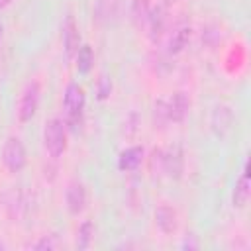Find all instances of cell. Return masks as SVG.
<instances>
[{
    "instance_id": "d4e9b609",
    "label": "cell",
    "mask_w": 251,
    "mask_h": 251,
    "mask_svg": "<svg viewBox=\"0 0 251 251\" xmlns=\"http://www.w3.org/2000/svg\"><path fill=\"white\" fill-rule=\"evenodd\" d=\"M175 2H178V0H165V4H175Z\"/></svg>"
},
{
    "instance_id": "52a82bcc",
    "label": "cell",
    "mask_w": 251,
    "mask_h": 251,
    "mask_svg": "<svg viewBox=\"0 0 251 251\" xmlns=\"http://www.w3.org/2000/svg\"><path fill=\"white\" fill-rule=\"evenodd\" d=\"M65 202H67V210L73 216H78L84 210V206H86V188L80 180H71L67 184Z\"/></svg>"
},
{
    "instance_id": "7c38bea8",
    "label": "cell",
    "mask_w": 251,
    "mask_h": 251,
    "mask_svg": "<svg viewBox=\"0 0 251 251\" xmlns=\"http://www.w3.org/2000/svg\"><path fill=\"white\" fill-rule=\"evenodd\" d=\"M143 161V147L139 145H133V147H127L120 153L118 157V169L120 171H133L141 165Z\"/></svg>"
},
{
    "instance_id": "9a60e30c",
    "label": "cell",
    "mask_w": 251,
    "mask_h": 251,
    "mask_svg": "<svg viewBox=\"0 0 251 251\" xmlns=\"http://www.w3.org/2000/svg\"><path fill=\"white\" fill-rule=\"evenodd\" d=\"M188 41H190V27L188 25H178L169 37V53L178 55L180 51H184Z\"/></svg>"
},
{
    "instance_id": "7402d4cb",
    "label": "cell",
    "mask_w": 251,
    "mask_h": 251,
    "mask_svg": "<svg viewBox=\"0 0 251 251\" xmlns=\"http://www.w3.org/2000/svg\"><path fill=\"white\" fill-rule=\"evenodd\" d=\"M55 247H57V237H55V235H43V237L33 245V249H41V251H43V249L49 251V249H55Z\"/></svg>"
},
{
    "instance_id": "ba28073f",
    "label": "cell",
    "mask_w": 251,
    "mask_h": 251,
    "mask_svg": "<svg viewBox=\"0 0 251 251\" xmlns=\"http://www.w3.org/2000/svg\"><path fill=\"white\" fill-rule=\"evenodd\" d=\"M63 47H65L67 59H73L76 55V51L80 49V33H78V27H76L73 16H67V20L63 24Z\"/></svg>"
},
{
    "instance_id": "44dd1931",
    "label": "cell",
    "mask_w": 251,
    "mask_h": 251,
    "mask_svg": "<svg viewBox=\"0 0 251 251\" xmlns=\"http://www.w3.org/2000/svg\"><path fill=\"white\" fill-rule=\"evenodd\" d=\"M110 90H112V82H110V78L106 75H102L100 76V82H98V98L100 100L108 98L110 96Z\"/></svg>"
},
{
    "instance_id": "5b68a950",
    "label": "cell",
    "mask_w": 251,
    "mask_h": 251,
    "mask_svg": "<svg viewBox=\"0 0 251 251\" xmlns=\"http://www.w3.org/2000/svg\"><path fill=\"white\" fill-rule=\"evenodd\" d=\"M161 171L167 173V176H171V178H180L182 176L184 155H182L178 145H173L167 151H163V155H161Z\"/></svg>"
},
{
    "instance_id": "5bb4252c",
    "label": "cell",
    "mask_w": 251,
    "mask_h": 251,
    "mask_svg": "<svg viewBox=\"0 0 251 251\" xmlns=\"http://www.w3.org/2000/svg\"><path fill=\"white\" fill-rule=\"evenodd\" d=\"M165 10L161 8V6H157V8H151L149 10V18H147V29H149V37L153 39V41H157L159 37H161V33H163V29H165Z\"/></svg>"
},
{
    "instance_id": "30bf717a",
    "label": "cell",
    "mask_w": 251,
    "mask_h": 251,
    "mask_svg": "<svg viewBox=\"0 0 251 251\" xmlns=\"http://www.w3.org/2000/svg\"><path fill=\"white\" fill-rule=\"evenodd\" d=\"M249 175H247V163L243 165V171L239 175V178L235 180V186H233V194H231V202H233V208H245L247 200H249Z\"/></svg>"
},
{
    "instance_id": "2e32d148",
    "label": "cell",
    "mask_w": 251,
    "mask_h": 251,
    "mask_svg": "<svg viewBox=\"0 0 251 251\" xmlns=\"http://www.w3.org/2000/svg\"><path fill=\"white\" fill-rule=\"evenodd\" d=\"M149 10H151V6H149L147 0H133V2H131L129 18H131V22H133L135 27H139V29L145 27L147 18H149Z\"/></svg>"
},
{
    "instance_id": "ffe728a7",
    "label": "cell",
    "mask_w": 251,
    "mask_h": 251,
    "mask_svg": "<svg viewBox=\"0 0 251 251\" xmlns=\"http://www.w3.org/2000/svg\"><path fill=\"white\" fill-rule=\"evenodd\" d=\"M167 122H169V116H167L165 98H157L155 104H153V124L159 126V127H163Z\"/></svg>"
},
{
    "instance_id": "e0dca14e",
    "label": "cell",
    "mask_w": 251,
    "mask_h": 251,
    "mask_svg": "<svg viewBox=\"0 0 251 251\" xmlns=\"http://www.w3.org/2000/svg\"><path fill=\"white\" fill-rule=\"evenodd\" d=\"M4 202H6V210L12 218H20V208L24 206V200H22V190L18 186H12L4 196Z\"/></svg>"
},
{
    "instance_id": "603a6c76",
    "label": "cell",
    "mask_w": 251,
    "mask_h": 251,
    "mask_svg": "<svg viewBox=\"0 0 251 251\" xmlns=\"http://www.w3.org/2000/svg\"><path fill=\"white\" fill-rule=\"evenodd\" d=\"M10 2H12V0H0V10H4V8L10 4Z\"/></svg>"
},
{
    "instance_id": "4fadbf2b",
    "label": "cell",
    "mask_w": 251,
    "mask_h": 251,
    "mask_svg": "<svg viewBox=\"0 0 251 251\" xmlns=\"http://www.w3.org/2000/svg\"><path fill=\"white\" fill-rule=\"evenodd\" d=\"M233 124V114L227 106H218L212 114V127L218 135H226Z\"/></svg>"
},
{
    "instance_id": "9c48e42d",
    "label": "cell",
    "mask_w": 251,
    "mask_h": 251,
    "mask_svg": "<svg viewBox=\"0 0 251 251\" xmlns=\"http://www.w3.org/2000/svg\"><path fill=\"white\" fill-rule=\"evenodd\" d=\"M155 224H157V227H159L165 235H173V233L176 231V226H178L175 208H171V206H167V204H161V206L155 210Z\"/></svg>"
},
{
    "instance_id": "8992f818",
    "label": "cell",
    "mask_w": 251,
    "mask_h": 251,
    "mask_svg": "<svg viewBox=\"0 0 251 251\" xmlns=\"http://www.w3.org/2000/svg\"><path fill=\"white\" fill-rule=\"evenodd\" d=\"M165 104H167V116H169V122H182L188 114V108H190V98L186 92L182 90H176L173 92L169 98H165Z\"/></svg>"
},
{
    "instance_id": "8fae6325",
    "label": "cell",
    "mask_w": 251,
    "mask_h": 251,
    "mask_svg": "<svg viewBox=\"0 0 251 251\" xmlns=\"http://www.w3.org/2000/svg\"><path fill=\"white\" fill-rule=\"evenodd\" d=\"M120 14V0H96L94 20L100 24H110Z\"/></svg>"
},
{
    "instance_id": "3957f363",
    "label": "cell",
    "mask_w": 251,
    "mask_h": 251,
    "mask_svg": "<svg viewBox=\"0 0 251 251\" xmlns=\"http://www.w3.org/2000/svg\"><path fill=\"white\" fill-rule=\"evenodd\" d=\"M25 147L18 137H8L2 147V163L10 173H20L25 167Z\"/></svg>"
},
{
    "instance_id": "ac0fdd59",
    "label": "cell",
    "mask_w": 251,
    "mask_h": 251,
    "mask_svg": "<svg viewBox=\"0 0 251 251\" xmlns=\"http://www.w3.org/2000/svg\"><path fill=\"white\" fill-rule=\"evenodd\" d=\"M75 59H76V69H78V73L86 75V73L90 71L92 63H94V53H92L90 45H80V49L76 51Z\"/></svg>"
},
{
    "instance_id": "7a4b0ae2",
    "label": "cell",
    "mask_w": 251,
    "mask_h": 251,
    "mask_svg": "<svg viewBox=\"0 0 251 251\" xmlns=\"http://www.w3.org/2000/svg\"><path fill=\"white\" fill-rule=\"evenodd\" d=\"M43 143L47 153L53 159H59L67 149V124L59 118H53L43 127Z\"/></svg>"
},
{
    "instance_id": "cb8c5ba5",
    "label": "cell",
    "mask_w": 251,
    "mask_h": 251,
    "mask_svg": "<svg viewBox=\"0 0 251 251\" xmlns=\"http://www.w3.org/2000/svg\"><path fill=\"white\" fill-rule=\"evenodd\" d=\"M2 33H4V25L0 24V41H2Z\"/></svg>"
},
{
    "instance_id": "277c9868",
    "label": "cell",
    "mask_w": 251,
    "mask_h": 251,
    "mask_svg": "<svg viewBox=\"0 0 251 251\" xmlns=\"http://www.w3.org/2000/svg\"><path fill=\"white\" fill-rule=\"evenodd\" d=\"M37 104H39V86L35 80L27 82L24 92H22V98H20V106H18V116L22 122H29L37 110Z\"/></svg>"
},
{
    "instance_id": "d6986e66",
    "label": "cell",
    "mask_w": 251,
    "mask_h": 251,
    "mask_svg": "<svg viewBox=\"0 0 251 251\" xmlns=\"http://www.w3.org/2000/svg\"><path fill=\"white\" fill-rule=\"evenodd\" d=\"M92 235H94V226L90 220H84L76 231V247L78 249H86L90 247V241H92Z\"/></svg>"
},
{
    "instance_id": "6da1fadb",
    "label": "cell",
    "mask_w": 251,
    "mask_h": 251,
    "mask_svg": "<svg viewBox=\"0 0 251 251\" xmlns=\"http://www.w3.org/2000/svg\"><path fill=\"white\" fill-rule=\"evenodd\" d=\"M84 102H86L84 88L78 82H69L65 88V94H63V108L67 114V124L71 126L73 131H76V126L80 124Z\"/></svg>"
}]
</instances>
